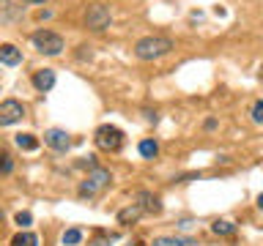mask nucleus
I'll return each instance as SVG.
<instances>
[{
	"label": "nucleus",
	"instance_id": "6e6552de",
	"mask_svg": "<svg viewBox=\"0 0 263 246\" xmlns=\"http://www.w3.org/2000/svg\"><path fill=\"white\" fill-rule=\"evenodd\" d=\"M33 85H36L39 90H49V88L55 85V71H52V69L36 71V74H33Z\"/></svg>",
	"mask_w": 263,
	"mask_h": 246
},
{
	"label": "nucleus",
	"instance_id": "2eb2a0df",
	"mask_svg": "<svg viewBox=\"0 0 263 246\" xmlns=\"http://www.w3.org/2000/svg\"><path fill=\"white\" fill-rule=\"evenodd\" d=\"M11 246H39V238L33 235V233H16Z\"/></svg>",
	"mask_w": 263,
	"mask_h": 246
},
{
	"label": "nucleus",
	"instance_id": "f8f14e48",
	"mask_svg": "<svg viewBox=\"0 0 263 246\" xmlns=\"http://www.w3.org/2000/svg\"><path fill=\"white\" fill-rule=\"evenodd\" d=\"M14 142H16L20 151H36V148H39V139L33 137V134H16Z\"/></svg>",
	"mask_w": 263,
	"mask_h": 246
},
{
	"label": "nucleus",
	"instance_id": "6ab92c4d",
	"mask_svg": "<svg viewBox=\"0 0 263 246\" xmlns=\"http://www.w3.org/2000/svg\"><path fill=\"white\" fill-rule=\"evenodd\" d=\"M252 120H255V123H263V101H255V107H252Z\"/></svg>",
	"mask_w": 263,
	"mask_h": 246
},
{
	"label": "nucleus",
	"instance_id": "1a4fd4ad",
	"mask_svg": "<svg viewBox=\"0 0 263 246\" xmlns=\"http://www.w3.org/2000/svg\"><path fill=\"white\" fill-rule=\"evenodd\" d=\"M22 60V52L16 49L14 44H3L0 47V63H6V66H16Z\"/></svg>",
	"mask_w": 263,
	"mask_h": 246
},
{
	"label": "nucleus",
	"instance_id": "7ed1b4c3",
	"mask_svg": "<svg viewBox=\"0 0 263 246\" xmlns=\"http://www.w3.org/2000/svg\"><path fill=\"white\" fill-rule=\"evenodd\" d=\"M112 180L110 175V170H102V167H93L90 170V175L82 180V186H80V194L82 197H96L102 189H107V183Z\"/></svg>",
	"mask_w": 263,
	"mask_h": 246
},
{
	"label": "nucleus",
	"instance_id": "4468645a",
	"mask_svg": "<svg viewBox=\"0 0 263 246\" xmlns=\"http://www.w3.org/2000/svg\"><path fill=\"white\" fill-rule=\"evenodd\" d=\"M211 230H214L217 235H233V233H236V224H233V221H225V219H217V221L211 224Z\"/></svg>",
	"mask_w": 263,
	"mask_h": 246
},
{
	"label": "nucleus",
	"instance_id": "5701e85b",
	"mask_svg": "<svg viewBox=\"0 0 263 246\" xmlns=\"http://www.w3.org/2000/svg\"><path fill=\"white\" fill-rule=\"evenodd\" d=\"M0 219H3V211H0Z\"/></svg>",
	"mask_w": 263,
	"mask_h": 246
},
{
	"label": "nucleus",
	"instance_id": "f257e3e1",
	"mask_svg": "<svg viewBox=\"0 0 263 246\" xmlns=\"http://www.w3.org/2000/svg\"><path fill=\"white\" fill-rule=\"evenodd\" d=\"M173 49V41L167 36H145L135 44V55L140 60H156V57H164Z\"/></svg>",
	"mask_w": 263,
	"mask_h": 246
},
{
	"label": "nucleus",
	"instance_id": "4be33fe9",
	"mask_svg": "<svg viewBox=\"0 0 263 246\" xmlns=\"http://www.w3.org/2000/svg\"><path fill=\"white\" fill-rule=\"evenodd\" d=\"M258 205H260V208H263V194H260V197H258Z\"/></svg>",
	"mask_w": 263,
	"mask_h": 246
},
{
	"label": "nucleus",
	"instance_id": "412c9836",
	"mask_svg": "<svg viewBox=\"0 0 263 246\" xmlns=\"http://www.w3.org/2000/svg\"><path fill=\"white\" fill-rule=\"evenodd\" d=\"M20 3H44V0H20Z\"/></svg>",
	"mask_w": 263,
	"mask_h": 246
},
{
	"label": "nucleus",
	"instance_id": "9b49d317",
	"mask_svg": "<svg viewBox=\"0 0 263 246\" xmlns=\"http://www.w3.org/2000/svg\"><path fill=\"white\" fill-rule=\"evenodd\" d=\"M140 216H143V208H140V205H129V208H123L118 213V221L121 224H135Z\"/></svg>",
	"mask_w": 263,
	"mask_h": 246
},
{
	"label": "nucleus",
	"instance_id": "9d476101",
	"mask_svg": "<svg viewBox=\"0 0 263 246\" xmlns=\"http://www.w3.org/2000/svg\"><path fill=\"white\" fill-rule=\"evenodd\" d=\"M151 246H195L192 238H173V235H162V238H154Z\"/></svg>",
	"mask_w": 263,
	"mask_h": 246
},
{
	"label": "nucleus",
	"instance_id": "a211bd4d",
	"mask_svg": "<svg viewBox=\"0 0 263 246\" xmlns=\"http://www.w3.org/2000/svg\"><path fill=\"white\" fill-rule=\"evenodd\" d=\"M16 224H20L22 230H28V227L33 224V216H30L28 211H25V213H16Z\"/></svg>",
	"mask_w": 263,
	"mask_h": 246
},
{
	"label": "nucleus",
	"instance_id": "423d86ee",
	"mask_svg": "<svg viewBox=\"0 0 263 246\" xmlns=\"http://www.w3.org/2000/svg\"><path fill=\"white\" fill-rule=\"evenodd\" d=\"M25 107L16 101V98H8V101L0 104V126H14L16 120H22Z\"/></svg>",
	"mask_w": 263,
	"mask_h": 246
},
{
	"label": "nucleus",
	"instance_id": "ddd939ff",
	"mask_svg": "<svg viewBox=\"0 0 263 246\" xmlns=\"http://www.w3.org/2000/svg\"><path fill=\"white\" fill-rule=\"evenodd\" d=\"M140 200H143V202H140V208H143V211H151V213H159L162 211V205H159V200H156L154 194L143 192V194H140Z\"/></svg>",
	"mask_w": 263,
	"mask_h": 246
},
{
	"label": "nucleus",
	"instance_id": "0eeeda50",
	"mask_svg": "<svg viewBox=\"0 0 263 246\" xmlns=\"http://www.w3.org/2000/svg\"><path fill=\"white\" fill-rule=\"evenodd\" d=\"M44 142L49 148H55V151H69L71 139H69V134H66L63 129H49L47 134H44Z\"/></svg>",
	"mask_w": 263,
	"mask_h": 246
},
{
	"label": "nucleus",
	"instance_id": "f03ea898",
	"mask_svg": "<svg viewBox=\"0 0 263 246\" xmlns=\"http://www.w3.org/2000/svg\"><path fill=\"white\" fill-rule=\"evenodd\" d=\"M30 41H33V47L44 55H61L63 52V38L52 30H36L30 36Z\"/></svg>",
	"mask_w": 263,
	"mask_h": 246
},
{
	"label": "nucleus",
	"instance_id": "f3484780",
	"mask_svg": "<svg viewBox=\"0 0 263 246\" xmlns=\"http://www.w3.org/2000/svg\"><path fill=\"white\" fill-rule=\"evenodd\" d=\"M61 241H63V246H74V243L82 241V233H80L77 227H71V230H66V233H63Z\"/></svg>",
	"mask_w": 263,
	"mask_h": 246
},
{
	"label": "nucleus",
	"instance_id": "39448f33",
	"mask_svg": "<svg viewBox=\"0 0 263 246\" xmlns=\"http://www.w3.org/2000/svg\"><path fill=\"white\" fill-rule=\"evenodd\" d=\"M85 25L90 30H104L110 28V8L104 3H90L85 11Z\"/></svg>",
	"mask_w": 263,
	"mask_h": 246
},
{
	"label": "nucleus",
	"instance_id": "aec40b11",
	"mask_svg": "<svg viewBox=\"0 0 263 246\" xmlns=\"http://www.w3.org/2000/svg\"><path fill=\"white\" fill-rule=\"evenodd\" d=\"M11 170H14V161L6 153H0V172H11Z\"/></svg>",
	"mask_w": 263,
	"mask_h": 246
},
{
	"label": "nucleus",
	"instance_id": "20e7f679",
	"mask_svg": "<svg viewBox=\"0 0 263 246\" xmlns=\"http://www.w3.org/2000/svg\"><path fill=\"white\" fill-rule=\"evenodd\" d=\"M93 139H96V145L102 148V151L115 153L123 145V131L118 126H110V123H107V126H99L96 129V137Z\"/></svg>",
	"mask_w": 263,
	"mask_h": 246
},
{
	"label": "nucleus",
	"instance_id": "dca6fc26",
	"mask_svg": "<svg viewBox=\"0 0 263 246\" xmlns=\"http://www.w3.org/2000/svg\"><path fill=\"white\" fill-rule=\"evenodd\" d=\"M156 153H159V145H156L154 139H143V142H140V156H145V159H154Z\"/></svg>",
	"mask_w": 263,
	"mask_h": 246
}]
</instances>
